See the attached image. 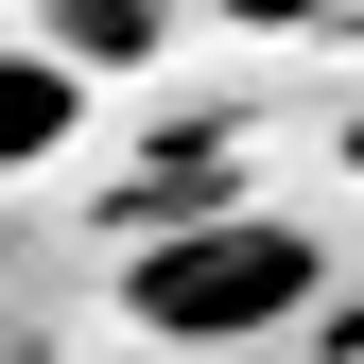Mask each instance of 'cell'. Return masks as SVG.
I'll use <instances>...</instances> for the list:
<instances>
[{"instance_id": "cell-1", "label": "cell", "mask_w": 364, "mask_h": 364, "mask_svg": "<svg viewBox=\"0 0 364 364\" xmlns=\"http://www.w3.org/2000/svg\"><path fill=\"white\" fill-rule=\"evenodd\" d=\"M312 295H330V243H312L295 208H208V225H156V243L122 260V312H139L156 347H243V330H295Z\"/></svg>"}, {"instance_id": "cell-2", "label": "cell", "mask_w": 364, "mask_h": 364, "mask_svg": "<svg viewBox=\"0 0 364 364\" xmlns=\"http://www.w3.org/2000/svg\"><path fill=\"white\" fill-rule=\"evenodd\" d=\"M70 139H87V70L70 53H0V173H35Z\"/></svg>"}, {"instance_id": "cell-3", "label": "cell", "mask_w": 364, "mask_h": 364, "mask_svg": "<svg viewBox=\"0 0 364 364\" xmlns=\"http://www.w3.org/2000/svg\"><path fill=\"white\" fill-rule=\"evenodd\" d=\"M53 53H70V70H139V53H156V0H70Z\"/></svg>"}, {"instance_id": "cell-4", "label": "cell", "mask_w": 364, "mask_h": 364, "mask_svg": "<svg viewBox=\"0 0 364 364\" xmlns=\"http://www.w3.org/2000/svg\"><path fill=\"white\" fill-rule=\"evenodd\" d=\"M243 18H312V0H243Z\"/></svg>"}]
</instances>
